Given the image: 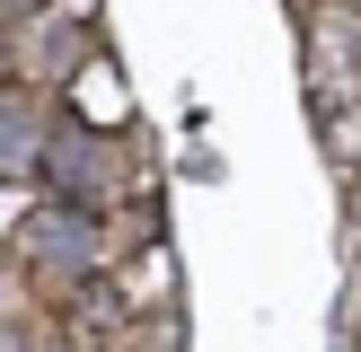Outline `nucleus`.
<instances>
[{"label": "nucleus", "instance_id": "1", "mask_svg": "<svg viewBox=\"0 0 361 352\" xmlns=\"http://www.w3.org/2000/svg\"><path fill=\"white\" fill-rule=\"evenodd\" d=\"M18 264L44 282H88L106 264V220L88 203H35L18 220Z\"/></svg>", "mask_w": 361, "mask_h": 352}, {"label": "nucleus", "instance_id": "2", "mask_svg": "<svg viewBox=\"0 0 361 352\" xmlns=\"http://www.w3.org/2000/svg\"><path fill=\"white\" fill-rule=\"evenodd\" d=\"M123 141L115 132H97V123H80V115H62L53 123V150H44V185H53V203H88L97 211L106 194H123Z\"/></svg>", "mask_w": 361, "mask_h": 352}, {"label": "nucleus", "instance_id": "3", "mask_svg": "<svg viewBox=\"0 0 361 352\" xmlns=\"http://www.w3.org/2000/svg\"><path fill=\"white\" fill-rule=\"evenodd\" d=\"M44 150H53V115L27 97V88H0V185L44 176Z\"/></svg>", "mask_w": 361, "mask_h": 352}, {"label": "nucleus", "instance_id": "4", "mask_svg": "<svg viewBox=\"0 0 361 352\" xmlns=\"http://www.w3.org/2000/svg\"><path fill=\"white\" fill-rule=\"evenodd\" d=\"M35 18H53V0H0V27H35Z\"/></svg>", "mask_w": 361, "mask_h": 352}, {"label": "nucleus", "instance_id": "5", "mask_svg": "<svg viewBox=\"0 0 361 352\" xmlns=\"http://www.w3.org/2000/svg\"><path fill=\"white\" fill-rule=\"evenodd\" d=\"M353 203H361V176H353Z\"/></svg>", "mask_w": 361, "mask_h": 352}]
</instances>
